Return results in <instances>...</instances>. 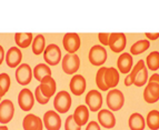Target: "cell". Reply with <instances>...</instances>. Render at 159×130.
Returning a JSON list of instances; mask_svg holds the SVG:
<instances>
[{
    "label": "cell",
    "mask_w": 159,
    "mask_h": 130,
    "mask_svg": "<svg viewBox=\"0 0 159 130\" xmlns=\"http://www.w3.org/2000/svg\"><path fill=\"white\" fill-rule=\"evenodd\" d=\"M146 125L151 130L159 129V111L158 110H151L148 112L146 118Z\"/></svg>",
    "instance_id": "obj_28"
},
{
    "label": "cell",
    "mask_w": 159,
    "mask_h": 130,
    "mask_svg": "<svg viewBox=\"0 0 159 130\" xmlns=\"http://www.w3.org/2000/svg\"><path fill=\"white\" fill-rule=\"evenodd\" d=\"M130 130H143L146 127V120L138 112H134L128 120Z\"/></svg>",
    "instance_id": "obj_23"
},
{
    "label": "cell",
    "mask_w": 159,
    "mask_h": 130,
    "mask_svg": "<svg viewBox=\"0 0 159 130\" xmlns=\"http://www.w3.org/2000/svg\"><path fill=\"white\" fill-rule=\"evenodd\" d=\"M18 105L24 111H30L34 105V95L30 89L24 88L18 93Z\"/></svg>",
    "instance_id": "obj_7"
},
{
    "label": "cell",
    "mask_w": 159,
    "mask_h": 130,
    "mask_svg": "<svg viewBox=\"0 0 159 130\" xmlns=\"http://www.w3.org/2000/svg\"><path fill=\"white\" fill-rule=\"evenodd\" d=\"M109 36H110V34H103V32L98 34V39L100 41L101 46L105 47V46L109 45Z\"/></svg>",
    "instance_id": "obj_35"
},
{
    "label": "cell",
    "mask_w": 159,
    "mask_h": 130,
    "mask_svg": "<svg viewBox=\"0 0 159 130\" xmlns=\"http://www.w3.org/2000/svg\"><path fill=\"white\" fill-rule=\"evenodd\" d=\"M86 106L88 107V109L93 112H97L101 109L102 106V96L98 90L93 89L89 90V92L86 95Z\"/></svg>",
    "instance_id": "obj_10"
},
{
    "label": "cell",
    "mask_w": 159,
    "mask_h": 130,
    "mask_svg": "<svg viewBox=\"0 0 159 130\" xmlns=\"http://www.w3.org/2000/svg\"><path fill=\"white\" fill-rule=\"evenodd\" d=\"M43 55L45 64H47L48 66H57L59 62H61V50L58 45H48Z\"/></svg>",
    "instance_id": "obj_5"
},
{
    "label": "cell",
    "mask_w": 159,
    "mask_h": 130,
    "mask_svg": "<svg viewBox=\"0 0 159 130\" xmlns=\"http://www.w3.org/2000/svg\"><path fill=\"white\" fill-rule=\"evenodd\" d=\"M0 130H8V127L6 125H1L0 126Z\"/></svg>",
    "instance_id": "obj_40"
},
{
    "label": "cell",
    "mask_w": 159,
    "mask_h": 130,
    "mask_svg": "<svg viewBox=\"0 0 159 130\" xmlns=\"http://www.w3.org/2000/svg\"><path fill=\"white\" fill-rule=\"evenodd\" d=\"M107 58H108V53L103 46L95 45L90 48L88 59L93 66H102L106 62Z\"/></svg>",
    "instance_id": "obj_4"
},
{
    "label": "cell",
    "mask_w": 159,
    "mask_h": 130,
    "mask_svg": "<svg viewBox=\"0 0 159 130\" xmlns=\"http://www.w3.org/2000/svg\"><path fill=\"white\" fill-rule=\"evenodd\" d=\"M32 74L37 81H41L45 77L51 76V69L47 64H38L32 69Z\"/></svg>",
    "instance_id": "obj_24"
},
{
    "label": "cell",
    "mask_w": 159,
    "mask_h": 130,
    "mask_svg": "<svg viewBox=\"0 0 159 130\" xmlns=\"http://www.w3.org/2000/svg\"><path fill=\"white\" fill-rule=\"evenodd\" d=\"M105 71H106V67H101L100 69L97 71L96 74V85L98 87V89L102 91H107L108 90V87L105 83V80H103V74H105Z\"/></svg>",
    "instance_id": "obj_32"
},
{
    "label": "cell",
    "mask_w": 159,
    "mask_h": 130,
    "mask_svg": "<svg viewBox=\"0 0 159 130\" xmlns=\"http://www.w3.org/2000/svg\"><path fill=\"white\" fill-rule=\"evenodd\" d=\"M80 59L77 53H66L62 57L61 61V68L62 71L67 74H76V72L79 70Z\"/></svg>",
    "instance_id": "obj_3"
},
{
    "label": "cell",
    "mask_w": 159,
    "mask_h": 130,
    "mask_svg": "<svg viewBox=\"0 0 159 130\" xmlns=\"http://www.w3.org/2000/svg\"><path fill=\"white\" fill-rule=\"evenodd\" d=\"M127 45V38L122 32H114L109 36V48L116 53L122 52Z\"/></svg>",
    "instance_id": "obj_9"
},
{
    "label": "cell",
    "mask_w": 159,
    "mask_h": 130,
    "mask_svg": "<svg viewBox=\"0 0 159 130\" xmlns=\"http://www.w3.org/2000/svg\"><path fill=\"white\" fill-rule=\"evenodd\" d=\"M143 67H146V62H145L143 59L138 61L137 64L134 66V69L131 70V71L127 74V77L125 78V86L126 87H129V86L134 85V80H135L136 76H137V74L143 69Z\"/></svg>",
    "instance_id": "obj_26"
},
{
    "label": "cell",
    "mask_w": 159,
    "mask_h": 130,
    "mask_svg": "<svg viewBox=\"0 0 159 130\" xmlns=\"http://www.w3.org/2000/svg\"><path fill=\"white\" fill-rule=\"evenodd\" d=\"M98 122L106 129H111L116 126V117L114 116L112 111L108 109H100L98 111Z\"/></svg>",
    "instance_id": "obj_16"
},
{
    "label": "cell",
    "mask_w": 159,
    "mask_h": 130,
    "mask_svg": "<svg viewBox=\"0 0 159 130\" xmlns=\"http://www.w3.org/2000/svg\"><path fill=\"white\" fill-rule=\"evenodd\" d=\"M147 81H148V71H147L146 67H143L136 76L135 80H134V85L136 87H143V85H146Z\"/></svg>",
    "instance_id": "obj_31"
},
{
    "label": "cell",
    "mask_w": 159,
    "mask_h": 130,
    "mask_svg": "<svg viewBox=\"0 0 159 130\" xmlns=\"http://www.w3.org/2000/svg\"><path fill=\"white\" fill-rule=\"evenodd\" d=\"M106 104L110 111H119L125 104L124 93L119 89H110L107 93Z\"/></svg>",
    "instance_id": "obj_2"
},
{
    "label": "cell",
    "mask_w": 159,
    "mask_h": 130,
    "mask_svg": "<svg viewBox=\"0 0 159 130\" xmlns=\"http://www.w3.org/2000/svg\"><path fill=\"white\" fill-rule=\"evenodd\" d=\"M0 102H1V98H0Z\"/></svg>",
    "instance_id": "obj_41"
},
{
    "label": "cell",
    "mask_w": 159,
    "mask_h": 130,
    "mask_svg": "<svg viewBox=\"0 0 159 130\" xmlns=\"http://www.w3.org/2000/svg\"><path fill=\"white\" fill-rule=\"evenodd\" d=\"M46 38L43 35H37L34 37V40H32L31 43V49L34 55L36 56H39L41 53H43L46 49Z\"/></svg>",
    "instance_id": "obj_25"
},
{
    "label": "cell",
    "mask_w": 159,
    "mask_h": 130,
    "mask_svg": "<svg viewBox=\"0 0 159 130\" xmlns=\"http://www.w3.org/2000/svg\"><path fill=\"white\" fill-rule=\"evenodd\" d=\"M24 130H43V119L34 114H28L22 119Z\"/></svg>",
    "instance_id": "obj_14"
},
{
    "label": "cell",
    "mask_w": 159,
    "mask_h": 130,
    "mask_svg": "<svg viewBox=\"0 0 159 130\" xmlns=\"http://www.w3.org/2000/svg\"><path fill=\"white\" fill-rule=\"evenodd\" d=\"M148 83H159V74H154L149 78Z\"/></svg>",
    "instance_id": "obj_39"
},
{
    "label": "cell",
    "mask_w": 159,
    "mask_h": 130,
    "mask_svg": "<svg viewBox=\"0 0 159 130\" xmlns=\"http://www.w3.org/2000/svg\"><path fill=\"white\" fill-rule=\"evenodd\" d=\"M62 45H64L65 50L68 53H76V51L80 48L81 40L78 34L76 32H68L64 36L62 39Z\"/></svg>",
    "instance_id": "obj_11"
},
{
    "label": "cell",
    "mask_w": 159,
    "mask_h": 130,
    "mask_svg": "<svg viewBox=\"0 0 159 130\" xmlns=\"http://www.w3.org/2000/svg\"><path fill=\"white\" fill-rule=\"evenodd\" d=\"M43 126L47 130H60L61 118L55 110H48L45 112L43 118Z\"/></svg>",
    "instance_id": "obj_12"
},
{
    "label": "cell",
    "mask_w": 159,
    "mask_h": 130,
    "mask_svg": "<svg viewBox=\"0 0 159 130\" xmlns=\"http://www.w3.org/2000/svg\"><path fill=\"white\" fill-rule=\"evenodd\" d=\"M145 36H146V37L148 38L149 40H157L159 38V32H156V34H150V32H146V34H145Z\"/></svg>",
    "instance_id": "obj_37"
},
{
    "label": "cell",
    "mask_w": 159,
    "mask_h": 130,
    "mask_svg": "<svg viewBox=\"0 0 159 130\" xmlns=\"http://www.w3.org/2000/svg\"><path fill=\"white\" fill-rule=\"evenodd\" d=\"M71 96H70V93L68 91L61 90L55 96L53 108H55V111H57L58 114H66V112H68L70 107H71Z\"/></svg>",
    "instance_id": "obj_1"
},
{
    "label": "cell",
    "mask_w": 159,
    "mask_h": 130,
    "mask_svg": "<svg viewBox=\"0 0 159 130\" xmlns=\"http://www.w3.org/2000/svg\"><path fill=\"white\" fill-rule=\"evenodd\" d=\"M11 85V79L8 74L2 72L0 74V98H2L6 93L8 92Z\"/></svg>",
    "instance_id": "obj_30"
},
{
    "label": "cell",
    "mask_w": 159,
    "mask_h": 130,
    "mask_svg": "<svg viewBox=\"0 0 159 130\" xmlns=\"http://www.w3.org/2000/svg\"><path fill=\"white\" fill-rule=\"evenodd\" d=\"M34 35L31 32H17L15 34V43L18 48H28L31 46Z\"/></svg>",
    "instance_id": "obj_22"
},
{
    "label": "cell",
    "mask_w": 159,
    "mask_h": 130,
    "mask_svg": "<svg viewBox=\"0 0 159 130\" xmlns=\"http://www.w3.org/2000/svg\"><path fill=\"white\" fill-rule=\"evenodd\" d=\"M69 88L72 95L81 96L86 90V79L81 74H74L69 83Z\"/></svg>",
    "instance_id": "obj_15"
},
{
    "label": "cell",
    "mask_w": 159,
    "mask_h": 130,
    "mask_svg": "<svg viewBox=\"0 0 159 130\" xmlns=\"http://www.w3.org/2000/svg\"><path fill=\"white\" fill-rule=\"evenodd\" d=\"M86 130H101L100 125L97 121H89L86 125Z\"/></svg>",
    "instance_id": "obj_36"
},
{
    "label": "cell",
    "mask_w": 159,
    "mask_h": 130,
    "mask_svg": "<svg viewBox=\"0 0 159 130\" xmlns=\"http://www.w3.org/2000/svg\"><path fill=\"white\" fill-rule=\"evenodd\" d=\"M143 99L147 104H155L159 100V83H148L143 90Z\"/></svg>",
    "instance_id": "obj_18"
},
{
    "label": "cell",
    "mask_w": 159,
    "mask_h": 130,
    "mask_svg": "<svg viewBox=\"0 0 159 130\" xmlns=\"http://www.w3.org/2000/svg\"><path fill=\"white\" fill-rule=\"evenodd\" d=\"M15 77H16L17 83L21 86H27L31 83V79L34 77L32 74L31 67L28 64H21L16 68L15 71Z\"/></svg>",
    "instance_id": "obj_6"
},
{
    "label": "cell",
    "mask_w": 159,
    "mask_h": 130,
    "mask_svg": "<svg viewBox=\"0 0 159 130\" xmlns=\"http://www.w3.org/2000/svg\"><path fill=\"white\" fill-rule=\"evenodd\" d=\"M6 58V52H5V49H3V47L1 45H0V66H1V64L3 62V60H5Z\"/></svg>",
    "instance_id": "obj_38"
},
{
    "label": "cell",
    "mask_w": 159,
    "mask_h": 130,
    "mask_svg": "<svg viewBox=\"0 0 159 130\" xmlns=\"http://www.w3.org/2000/svg\"><path fill=\"white\" fill-rule=\"evenodd\" d=\"M15 114V105L9 99H3L0 102V123L7 125L12 120Z\"/></svg>",
    "instance_id": "obj_8"
},
{
    "label": "cell",
    "mask_w": 159,
    "mask_h": 130,
    "mask_svg": "<svg viewBox=\"0 0 159 130\" xmlns=\"http://www.w3.org/2000/svg\"><path fill=\"white\" fill-rule=\"evenodd\" d=\"M34 100L37 101L38 104H40V105H47L48 102H49V100H50V99L46 98L45 96L41 93V90H40L39 86L36 87V90H34Z\"/></svg>",
    "instance_id": "obj_33"
},
{
    "label": "cell",
    "mask_w": 159,
    "mask_h": 130,
    "mask_svg": "<svg viewBox=\"0 0 159 130\" xmlns=\"http://www.w3.org/2000/svg\"><path fill=\"white\" fill-rule=\"evenodd\" d=\"M22 60V52L20 50V48H18L17 46H13L8 49V51L6 52V58L5 61L7 66L9 68H17L18 66L21 65Z\"/></svg>",
    "instance_id": "obj_13"
},
{
    "label": "cell",
    "mask_w": 159,
    "mask_h": 130,
    "mask_svg": "<svg viewBox=\"0 0 159 130\" xmlns=\"http://www.w3.org/2000/svg\"><path fill=\"white\" fill-rule=\"evenodd\" d=\"M117 67H118V71H120L121 74H129L133 68V56L128 52L121 53L117 60Z\"/></svg>",
    "instance_id": "obj_19"
},
{
    "label": "cell",
    "mask_w": 159,
    "mask_h": 130,
    "mask_svg": "<svg viewBox=\"0 0 159 130\" xmlns=\"http://www.w3.org/2000/svg\"><path fill=\"white\" fill-rule=\"evenodd\" d=\"M65 130H81V127L76 123L72 116H68L65 121Z\"/></svg>",
    "instance_id": "obj_34"
},
{
    "label": "cell",
    "mask_w": 159,
    "mask_h": 130,
    "mask_svg": "<svg viewBox=\"0 0 159 130\" xmlns=\"http://www.w3.org/2000/svg\"><path fill=\"white\" fill-rule=\"evenodd\" d=\"M103 80H105V83L108 87V89H114L119 83V71L114 67L106 68V71L103 74Z\"/></svg>",
    "instance_id": "obj_20"
},
{
    "label": "cell",
    "mask_w": 159,
    "mask_h": 130,
    "mask_svg": "<svg viewBox=\"0 0 159 130\" xmlns=\"http://www.w3.org/2000/svg\"><path fill=\"white\" fill-rule=\"evenodd\" d=\"M146 65L151 71H156L159 69V51H152L147 56Z\"/></svg>",
    "instance_id": "obj_29"
},
{
    "label": "cell",
    "mask_w": 159,
    "mask_h": 130,
    "mask_svg": "<svg viewBox=\"0 0 159 130\" xmlns=\"http://www.w3.org/2000/svg\"><path fill=\"white\" fill-rule=\"evenodd\" d=\"M39 87H40V90H41V93L45 96L46 98L50 99L56 93V89H57L56 80L53 79L51 76L45 77L40 81Z\"/></svg>",
    "instance_id": "obj_17"
},
{
    "label": "cell",
    "mask_w": 159,
    "mask_h": 130,
    "mask_svg": "<svg viewBox=\"0 0 159 130\" xmlns=\"http://www.w3.org/2000/svg\"><path fill=\"white\" fill-rule=\"evenodd\" d=\"M150 46L148 40H138L134 43L131 47H130V55L131 56H137V55H140V53L145 52Z\"/></svg>",
    "instance_id": "obj_27"
},
{
    "label": "cell",
    "mask_w": 159,
    "mask_h": 130,
    "mask_svg": "<svg viewBox=\"0 0 159 130\" xmlns=\"http://www.w3.org/2000/svg\"><path fill=\"white\" fill-rule=\"evenodd\" d=\"M74 120L78 126L82 127L84 125H87L88 119H89V109L85 105H80L75 109V112L72 114Z\"/></svg>",
    "instance_id": "obj_21"
}]
</instances>
